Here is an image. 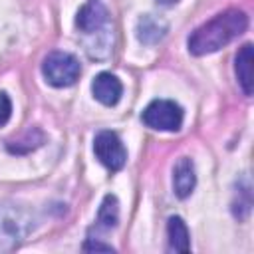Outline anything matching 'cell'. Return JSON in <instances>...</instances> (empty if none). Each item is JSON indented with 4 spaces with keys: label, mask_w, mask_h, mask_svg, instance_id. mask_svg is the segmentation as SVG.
Listing matches in <instances>:
<instances>
[{
    "label": "cell",
    "mask_w": 254,
    "mask_h": 254,
    "mask_svg": "<svg viewBox=\"0 0 254 254\" xmlns=\"http://www.w3.org/2000/svg\"><path fill=\"white\" fill-rule=\"evenodd\" d=\"M248 28V16L242 10H226L216 14L206 24L198 26L189 36V52L192 56H206L218 52Z\"/></svg>",
    "instance_id": "cell-1"
},
{
    "label": "cell",
    "mask_w": 254,
    "mask_h": 254,
    "mask_svg": "<svg viewBox=\"0 0 254 254\" xmlns=\"http://www.w3.org/2000/svg\"><path fill=\"white\" fill-rule=\"evenodd\" d=\"M42 73L46 81L54 87H69L77 81L81 67L75 56L67 52H52L44 64H42Z\"/></svg>",
    "instance_id": "cell-2"
},
{
    "label": "cell",
    "mask_w": 254,
    "mask_h": 254,
    "mask_svg": "<svg viewBox=\"0 0 254 254\" xmlns=\"http://www.w3.org/2000/svg\"><path fill=\"white\" fill-rule=\"evenodd\" d=\"M141 119L155 131H179L183 125V107L171 99H155L145 107Z\"/></svg>",
    "instance_id": "cell-3"
},
{
    "label": "cell",
    "mask_w": 254,
    "mask_h": 254,
    "mask_svg": "<svg viewBox=\"0 0 254 254\" xmlns=\"http://www.w3.org/2000/svg\"><path fill=\"white\" fill-rule=\"evenodd\" d=\"M93 153L97 161L109 171H121L127 163V151L113 131H99L93 139Z\"/></svg>",
    "instance_id": "cell-4"
},
{
    "label": "cell",
    "mask_w": 254,
    "mask_h": 254,
    "mask_svg": "<svg viewBox=\"0 0 254 254\" xmlns=\"http://www.w3.org/2000/svg\"><path fill=\"white\" fill-rule=\"evenodd\" d=\"M91 93L93 97L103 103V105H115L121 99L123 93V85L121 81L109 73V71H101L99 75H95V79L91 81Z\"/></svg>",
    "instance_id": "cell-5"
},
{
    "label": "cell",
    "mask_w": 254,
    "mask_h": 254,
    "mask_svg": "<svg viewBox=\"0 0 254 254\" xmlns=\"http://www.w3.org/2000/svg\"><path fill=\"white\" fill-rule=\"evenodd\" d=\"M77 28L85 34H93L101 30V26L107 22V10L101 4V0H87L79 12H77Z\"/></svg>",
    "instance_id": "cell-6"
},
{
    "label": "cell",
    "mask_w": 254,
    "mask_h": 254,
    "mask_svg": "<svg viewBox=\"0 0 254 254\" xmlns=\"http://www.w3.org/2000/svg\"><path fill=\"white\" fill-rule=\"evenodd\" d=\"M196 185L194 165L189 157H181L173 169V189L179 198H187Z\"/></svg>",
    "instance_id": "cell-7"
},
{
    "label": "cell",
    "mask_w": 254,
    "mask_h": 254,
    "mask_svg": "<svg viewBox=\"0 0 254 254\" xmlns=\"http://www.w3.org/2000/svg\"><path fill=\"white\" fill-rule=\"evenodd\" d=\"M252 44H244L236 54V77L246 95L252 93L254 85V71H252Z\"/></svg>",
    "instance_id": "cell-8"
},
{
    "label": "cell",
    "mask_w": 254,
    "mask_h": 254,
    "mask_svg": "<svg viewBox=\"0 0 254 254\" xmlns=\"http://www.w3.org/2000/svg\"><path fill=\"white\" fill-rule=\"evenodd\" d=\"M167 236H169V250L175 252H189L190 250V236L185 220L181 216H171L167 222Z\"/></svg>",
    "instance_id": "cell-9"
},
{
    "label": "cell",
    "mask_w": 254,
    "mask_h": 254,
    "mask_svg": "<svg viewBox=\"0 0 254 254\" xmlns=\"http://www.w3.org/2000/svg\"><path fill=\"white\" fill-rule=\"evenodd\" d=\"M117 220H119V202L113 194H107L99 206V212H97V220H95V228L97 230H113L117 226Z\"/></svg>",
    "instance_id": "cell-10"
},
{
    "label": "cell",
    "mask_w": 254,
    "mask_h": 254,
    "mask_svg": "<svg viewBox=\"0 0 254 254\" xmlns=\"http://www.w3.org/2000/svg\"><path fill=\"white\" fill-rule=\"evenodd\" d=\"M165 36V24L153 20L151 16H143L137 24V38L143 44H155Z\"/></svg>",
    "instance_id": "cell-11"
},
{
    "label": "cell",
    "mask_w": 254,
    "mask_h": 254,
    "mask_svg": "<svg viewBox=\"0 0 254 254\" xmlns=\"http://www.w3.org/2000/svg\"><path fill=\"white\" fill-rule=\"evenodd\" d=\"M12 115V103H10V97L6 91H0V127L8 123Z\"/></svg>",
    "instance_id": "cell-12"
},
{
    "label": "cell",
    "mask_w": 254,
    "mask_h": 254,
    "mask_svg": "<svg viewBox=\"0 0 254 254\" xmlns=\"http://www.w3.org/2000/svg\"><path fill=\"white\" fill-rule=\"evenodd\" d=\"M159 4H163V6H173V4H177L179 0H157Z\"/></svg>",
    "instance_id": "cell-13"
}]
</instances>
